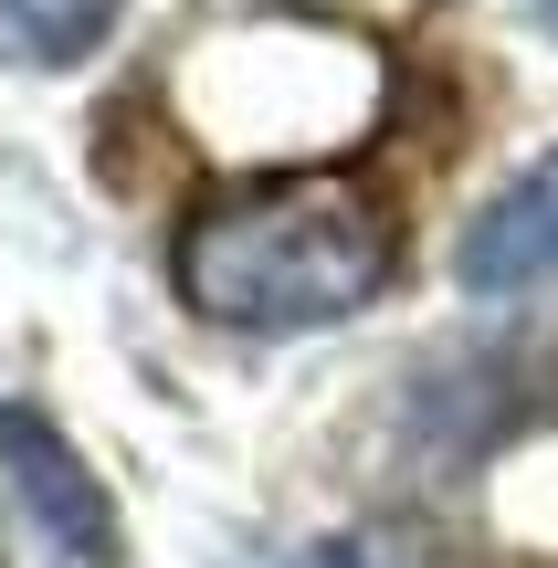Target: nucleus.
<instances>
[{
	"label": "nucleus",
	"mask_w": 558,
	"mask_h": 568,
	"mask_svg": "<svg viewBox=\"0 0 558 568\" xmlns=\"http://www.w3.org/2000/svg\"><path fill=\"white\" fill-rule=\"evenodd\" d=\"M0 474L21 485L32 527L53 537L63 558H84V568H116V506H105V485L84 474V453L63 443V432L42 422L32 400H0Z\"/></svg>",
	"instance_id": "f03ea898"
},
{
	"label": "nucleus",
	"mask_w": 558,
	"mask_h": 568,
	"mask_svg": "<svg viewBox=\"0 0 558 568\" xmlns=\"http://www.w3.org/2000/svg\"><path fill=\"white\" fill-rule=\"evenodd\" d=\"M295 568H369L358 548H316V558H295Z\"/></svg>",
	"instance_id": "423d86ee"
},
{
	"label": "nucleus",
	"mask_w": 558,
	"mask_h": 568,
	"mask_svg": "<svg viewBox=\"0 0 558 568\" xmlns=\"http://www.w3.org/2000/svg\"><path fill=\"white\" fill-rule=\"evenodd\" d=\"M527 379H548V358H517V347H485V358H464V368H443L433 389L412 400V432L443 453V464H475V453H496L506 432H527L538 410L527 400H496V389H527Z\"/></svg>",
	"instance_id": "20e7f679"
},
{
	"label": "nucleus",
	"mask_w": 558,
	"mask_h": 568,
	"mask_svg": "<svg viewBox=\"0 0 558 568\" xmlns=\"http://www.w3.org/2000/svg\"><path fill=\"white\" fill-rule=\"evenodd\" d=\"M116 32V0H0V42L32 63H84Z\"/></svg>",
	"instance_id": "39448f33"
},
{
	"label": "nucleus",
	"mask_w": 558,
	"mask_h": 568,
	"mask_svg": "<svg viewBox=\"0 0 558 568\" xmlns=\"http://www.w3.org/2000/svg\"><path fill=\"white\" fill-rule=\"evenodd\" d=\"M390 284V222L348 180H274L232 190L180 232V295L243 337L337 326Z\"/></svg>",
	"instance_id": "f257e3e1"
},
{
	"label": "nucleus",
	"mask_w": 558,
	"mask_h": 568,
	"mask_svg": "<svg viewBox=\"0 0 558 568\" xmlns=\"http://www.w3.org/2000/svg\"><path fill=\"white\" fill-rule=\"evenodd\" d=\"M454 264H464L475 295H527V284H558V159L517 169V180L475 211V232H464Z\"/></svg>",
	"instance_id": "7ed1b4c3"
}]
</instances>
